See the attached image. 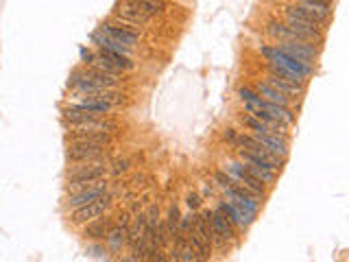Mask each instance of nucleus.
<instances>
[{"instance_id": "obj_1", "label": "nucleus", "mask_w": 349, "mask_h": 262, "mask_svg": "<svg viewBox=\"0 0 349 262\" xmlns=\"http://www.w3.org/2000/svg\"><path fill=\"white\" fill-rule=\"evenodd\" d=\"M109 173L107 160H94V162H75V166L68 170V183L65 192H77L81 188H88L92 183L105 179Z\"/></svg>"}, {"instance_id": "obj_2", "label": "nucleus", "mask_w": 349, "mask_h": 262, "mask_svg": "<svg viewBox=\"0 0 349 262\" xmlns=\"http://www.w3.org/2000/svg\"><path fill=\"white\" fill-rule=\"evenodd\" d=\"M258 52H260L262 57H264L266 63L295 72V75H297L304 83H308V81H310V79L314 77V66H312V63L299 61L297 57L288 55V52H284L282 48H277L275 44H262V46H258Z\"/></svg>"}, {"instance_id": "obj_3", "label": "nucleus", "mask_w": 349, "mask_h": 262, "mask_svg": "<svg viewBox=\"0 0 349 262\" xmlns=\"http://www.w3.org/2000/svg\"><path fill=\"white\" fill-rule=\"evenodd\" d=\"M68 160L70 162H94V160H109L107 144L92 142V140H68Z\"/></svg>"}, {"instance_id": "obj_4", "label": "nucleus", "mask_w": 349, "mask_h": 262, "mask_svg": "<svg viewBox=\"0 0 349 262\" xmlns=\"http://www.w3.org/2000/svg\"><path fill=\"white\" fill-rule=\"evenodd\" d=\"M225 170H227V175L232 177L236 183H238V186H242L245 190H249V192H251L253 196H258V199H264V196H266V186H264V183H262L258 177H255L240 160L229 162L227 166H225Z\"/></svg>"}, {"instance_id": "obj_5", "label": "nucleus", "mask_w": 349, "mask_h": 262, "mask_svg": "<svg viewBox=\"0 0 349 262\" xmlns=\"http://www.w3.org/2000/svg\"><path fill=\"white\" fill-rule=\"evenodd\" d=\"M210 229H212V245L216 247H225L227 242H236V227L232 225V221L225 216L221 208L205 212Z\"/></svg>"}, {"instance_id": "obj_6", "label": "nucleus", "mask_w": 349, "mask_h": 262, "mask_svg": "<svg viewBox=\"0 0 349 262\" xmlns=\"http://www.w3.org/2000/svg\"><path fill=\"white\" fill-rule=\"evenodd\" d=\"M109 208H111V192L98 196V199L85 203V206H81V208L70 210V223H72V225H77V227L85 225V223L92 221V219H96V216H103Z\"/></svg>"}, {"instance_id": "obj_7", "label": "nucleus", "mask_w": 349, "mask_h": 262, "mask_svg": "<svg viewBox=\"0 0 349 262\" xmlns=\"http://www.w3.org/2000/svg\"><path fill=\"white\" fill-rule=\"evenodd\" d=\"M225 196L234 203L236 208H240L242 212H245L247 219L253 223V219H255V216H258V212H260V199H258V196H253L251 192H249V190H245L242 186H238V183H234V186L225 188Z\"/></svg>"}, {"instance_id": "obj_8", "label": "nucleus", "mask_w": 349, "mask_h": 262, "mask_svg": "<svg viewBox=\"0 0 349 262\" xmlns=\"http://www.w3.org/2000/svg\"><path fill=\"white\" fill-rule=\"evenodd\" d=\"M238 160L245 164V166L251 170V173L258 177V179L264 183V186H273L275 183V179H277V170H275L271 164L268 162H264L262 157H258V155H253V153H249V151H242V149H238Z\"/></svg>"}, {"instance_id": "obj_9", "label": "nucleus", "mask_w": 349, "mask_h": 262, "mask_svg": "<svg viewBox=\"0 0 349 262\" xmlns=\"http://www.w3.org/2000/svg\"><path fill=\"white\" fill-rule=\"evenodd\" d=\"M129 225H131V214L129 212H122L118 214V219L114 221V225L109 227L107 236H105V247L109 251H120L122 247H127V232H129Z\"/></svg>"}, {"instance_id": "obj_10", "label": "nucleus", "mask_w": 349, "mask_h": 262, "mask_svg": "<svg viewBox=\"0 0 349 262\" xmlns=\"http://www.w3.org/2000/svg\"><path fill=\"white\" fill-rule=\"evenodd\" d=\"M277 48H282L288 55L297 57L299 61L304 63H312L317 61L319 52H321V46H314V42H304V39H293V42H275Z\"/></svg>"}, {"instance_id": "obj_11", "label": "nucleus", "mask_w": 349, "mask_h": 262, "mask_svg": "<svg viewBox=\"0 0 349 262\" xmlns=\"http://www.w3.org/2000/svg\"><path fill=\"white\" fill-rule=\"evenodd\" d=\"M98 31H103L107 37L116 39V42H120L124 46H131V48H135L137 39H140V29H133V26L122 24V22H103L98 26Z\"/></svg>"}, {"instance_id": "obj_12", "label": "nucleus", "mask_w": 349, "mask_h": 262, "mask_svg": "<svg viewBox=\"0 0 349 262\" xmlns=\"http://www.w3.org/2000/svg\"><path fill=\"white\" fill-rule=\"evenodd\" d=\"M107 192H109V183L105 179H101V181L92 183V186H88V188H81V190H77V192H70L68 199H65V208L68 210L81 208V206H85V203L94 201V199H98V196H103Z\"/></svg>"}, {"instance_id": "obj_13", "label": "nucleus", "mask_w": 349, "mask_h": 262, "mask_svg": "<svg viewBox=\"0 0 349 262\" xmlns=\"http://www.w3.org/2000/svg\"><path fill=\"white\" fill-rule=\"evenodd\" d=\"M114 16L120 20L122 24H129V26H133V29H140V24H149L151 20H153L149 13H144L140 7L133 5L131 0H120L118 7L114 9Z\"/></svg>"}, {"instance_id": "obj_14", "label": "nucleus", "mask_w": 349, "mask_h": 262, "mask_svg": "<svg viewBox=\"0 0 349 262\" xmlns=\"http://www.w3.org/2000/svg\"><path fill=\"white\" fill-rule=\"evenodd\" d=\"M249 134H251L268 153L277 155L282 160H288V140L286 138H282L277 134H262V131H249Z\"/></svg>"}, {"instance_id": "obj_15", "label": "nucleus", "mask_w": 349, "mask_h": 262, "mask_svg": "<svg viewBox=\"0 0 349 262\" xmlns=\"http://www.w3.org/2000/svg\"><path fill=\"white\" fill-rule=\"evenodd\" d=\"M111 225H114V219H111V216H105V214L96 216V219H92L83 225V238L90 240V242H103Z\"/></svg>"}, {"instance_id": "obj_16", "label": "nucleus", "mask_w": 349, "mask_h": 262, "mask_svg": "<svg viewBox=\"0 0 349 262\" xmlns=\"http://www.w3.org/2000/svg\"><path fill=\"white\" fill-rule=\"evenodd\" d=\"M264 81L268 85H273L275 90H280L282 94H286L288 98H301L306 94V85H301V83H293V81H286V79H282L277 75H273V72H266V77H264Z\"/></svg>"}, {"instance_id": "obj_17", "label": "nucleus", "mask_w": 349, "mask_h": 262, "mask_svg": "<svg viewBox=\"0 0 349 262\" xmlns=\"http://www.w3.org/2000/svg\"><path fill=\"white\" fill-rule=\"evenodd\" d=\"M251 88L258 92V94L264 98L268 103H275V105H284V107H293V98H288L286 94H282L280 90H275L273 85H268L264 79H260V81H255Z\"/></svg>"}, {"instance_id": "obj_18", "label": "nucleus", "mask_w": 349, "mask_h": 262, "mask_svg": "<svg viewBox=\"0 0 349 262\" xmlns=\"http://www.w3.org/2000/svg\"><path fill=\"white\" fill-rule=\"evenodd\" d=\"M219 208L223 210V212H225V216H227L229 221H232V225H234L236 229H242V232H245V229L251 225V221H249L247 216H245V212H242L240 208H236L229 199H227V201H221Z\"/></svg>"}, {"instance_id": "obj_19", "label": "nucleus", "mask_w": 349, "mask_h": 262, "mask_svg": "<svg viewBox=\"0 0 349 262\" xmlns=\"http://www.w3.org/2000/svg\"><path fill=\"white\" fill-rule=\"evenodd\" d=\"M96 52L101 57H105L107 61H111L116 66V68H120L122 72H131L135 68V63H133V59L127 57V55H122V52H118V50H109V48H96Z\"/></svg>"}, {"instance_id": "obj_20", "label": "nucleus", "mask_w": 349, "mask_h": 262, "mask_svg": "<svg viewBox=\"0 0 349 262\" xmlns=\"http://www.w3.org/2000/svg\"><path fill=\"white\" fill-rule=\"evenodd\" d=\"M188 242L192 245V249H194V253H196V258H199V260H210V258H212V245L205 242L203 238H199L192 229L188 232Z\"/></svg>"}, {"instance_id": "obj_21", "label": "nucleus", "mask_w": 349, "mask_h": 262, "mask_svg": "<svg viewBox=\"0 0 349 262\" xmlns=\"http://www.w3.org/2000/svg\"><path fill=\"white\" fill-rule=\"evenodd\" d=\"M88 66H92V68L101 70V72H105V75H109V77H114V79H120V77L124 75L120 68H116L114 63L107 61L105 57H101L98 52H94V59H92V63H88ZM120 81H122V79H120Z\"/></svg>"}, {"instance_id": "obj_22", "label": "nucleus", "mask_w": 349, "mask_h": 262, "mask_svg": "<svg viewBox=\"0 0 349 262\" xmlns=\"http://www.w3.org/2000/svg\"><path fill=\"white\" fill-rule=\"evenodd\" d=\"M133 5H137L144 13H149L151 18H157V16H164L166 11V0H131Z\"/></svg>"}, {"instance_id": "obj_23", "label": "nucleus", "mask_w": 349, "mask_h": 262, "mask_svg": "<svg viewBox=\"0 0 349 262\" xmlns=\"http://www.w3.org/2000/svg\"><path fill=\"white\" fill-rule=\"evenodd\" d=\"M179 208L177 206H170V210H168V216H166V221H162L164 223V229H166V234H168V238H170V242L175 240V236L179 234Z\"/></svg>"}, {"instance_id": "obj_24", "label": "nucleus", "mask_w": 349, "mask_h": 262, "mask_svg": "<svg viewBox=\"0 0 349 262\" xmlns=\"http://www.w3.org/2000/svg\"><path fill=\"white\" fill-rule=\"evenodd\" d=\"M293 3H297L301 7H306V9H314L319 13H325V16H332V7H334V0H293Z\"/></svg>"}, {"instance_id": "obj_25", "label": "nucleus", "mask_w": 349, "mask_h": 262, "mask_svg": "<svg viewBox=\"0 0 349 262\" xmlns=\"http://www.w3.org/2000/svg\"><path fill=\"white\" fill-rule=\"evenodd\" d=\"M177 249H179V260H186V262H196V260H199L190 242H183V245L177 247Z\"/></svg>"}, {"instance_id": "obj_26", "label": "nucleus", "mask_w": 349, "mask_h": 262, "mask_svg": "<svg viewBox=\"0 0 349 262\" xmlns=\"http://www.w3.org/2000/svg\"><path fill=\"white\" fill-rule=\"evenodd\" d=\"M88 255L90 258H107V247H105V242H94V245H90Z\"/></svg>"}, {"instance_id": "obj_27", "label": "nucleus", "mask_w": 349, "mask_h": 262, "mask_svg": "<svg viewBox=\"0 0 349 262\" xmlns=\"http://www.w3.org/2000/svg\"><path fill=\"white\" fill-rule=\"evenodd\" d=\"M214 181L219 183V186H221L223 190L229 188V186H234V183H236V181L232 179V177L227 175V170H216V173H214Z\"/></svg>"}, {"instance_id": "obj_28", "label": "nucleus", "mask_w": 349, "mask_h": 262, "mask_svg": "<svg viewBox=\"0 0 349 262\" xmlns=\"http://www.w3.org/2000/svg\"><path fill=\"white\" fill-rule=\"evenodd\" d=\"M192 221H194V212L179 216V234H188L192 229Z\"/></svg>"}, {"instance_id": "obj_29", "label": "nucleus", "mask_w": 349, "mask_h": 262, "mask_svg": "<svg viewBox=\"0 0 349 262\" xmlns=\"http://www.w3.org/2000/svg\"><path fill=\"white\" fill-rule=\"evenodd\" d=\"M201 203H203V196H201V194H196V192H190V194H188L186 206L190 208V212H196V210L201 208Z\"/></svg>"}, {"instance_id": "obj_30", "label": "nucleus", "mask_w": 349, "mask_h": 262, "mask_svg": "<svg viewBox=\"0 0 349 262\" xmlns=\"http://www.w3.org/2000/svg\"><path fill=\"white\" fill-rule=\"evenodd\" d=\"M129 170V160H118L116 164L109 166V173L111 175H120V173H127Z\"/></svg>"}, {"instance_id": "obj_31", "label": "nucleus", "mask_w": 349, "mask_h": 262, "mask_svg": "<svg viewBox=\"0 0 349 262\" xmlns=\"http://www.w3.org/2000/svg\"><path fill=\"white\" fill-rule=\"evenodd\" d=\"M212 192H214V186L212 183H205V186H203V196H210Z\"/></svg>"}]
</instances>
